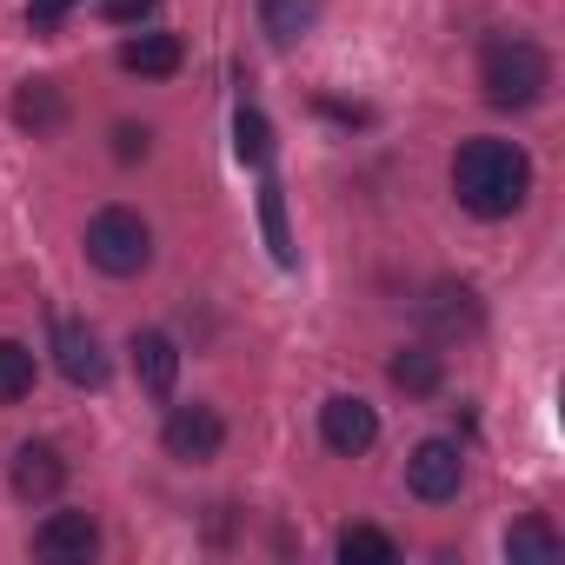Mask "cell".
<instances>
[{
  "instance_id": "obj_1",
  "label": "cell",
  "mask_w": 565,
  "mask_h": 565,
  "mask_svg": "<svg viewBox=\"0 0 565 565\" xmlns=\"http://www.w3.org/2000/svg\"><path fill=\"white\" fill-rule=\"evenodd\" d=\"M452 193H459V206L479 213V220L519 213L525 193H532V160H525V147L492 140V134L466 140V147L452 153Z\"/></svg>"
},
{
  "instance_id": "obj_2",
  "label": "cell",
  "mask_w": 565,
  "mask_h": 565,
  "mask_svg": "<svg viewBox=\"0 0 565 565\" xmlns=\"http://www.w3.org/2000/svg\"><path fill=\"white\" fill-rule=\"evenodd\" d=\"M479 87H486L492 107L525 114V107L545 100V87H552V61H545V47L525 41V34H492L486 54H479Z\"/></svg>"
},
{
  "instance_id": "obj_3",
  "label": "cell",
  "mask_w": 565,
  "mask_h": 565,
  "mask_svg": "<svg viewBox=\"0 0 565 565\" xmlns=\"http://www.w3.org/2000/svg\"><path fill=\"white\" fill-rule=\"evenodd\" d=\"M87 259L100 266V273H114V279H134V273H147L153 266V226L134 213V206H100L94 220H87Z\"/></svg>"
},
{
  "instance_id": "obj_4",
  "label": "cell",
  "mask_w": 565,
  "mask_h": 565,
  "mask_svg": "<svg viewBox=\"0 0 565 565\" xmlns=\"http://www.w3.org/2000/svg\"><path fill=\"white\" fill-rule=\"evenodd\" d=\"M406 486H413V499H426V505L459 499V486H466V452H459L452 439H419V446L406 452Z\"/></svg>"
},
{
  "instance_id": "obj_5",
  "label": "cell",
  "mask_w": 565,
  "mask_h": 565,
  "mask_svg": "<svg viewBox=\"0 0 565 565\" xmlns=\"http://www.w3.org/2000/svg\"><path fill=\"white\" fill-rule=\"evenodd\" d=\"M320 439H327V452L360 459V452H373V439H380V413H373L366 399H353V393H333V399L320 406Z\"/></svg>"
},
{
  "instance_id": "obj_6",
  "label": "cell",
  "mask_w": 565,
  "mask_h": 565,
  "mask_svg": "<svg viewBox=\"0 0 565 565\" xmlns=\"http://www.w3.org/2000/svg\"><path fill=\"white\" fill-rule=\"evenodd\" d=\"M160 439H167V452L173 459H186V466H200V459H213L220 446H226V419L213 413V406H173L167 413V426H160Z\"/></svg>"
},
{
  "instance_id": "obj_7",
  "label": "cell",
  "mask_w": 565,
  "mask_h": 565,
  "mask_svg": "<svg viewBox=\"0 0 565 565\" xmlns=\"http://www.w3.org/2000/svg\"><path fill=\"white\" fill-rule=\"evenodd\" d=\"M34 552L54 558V565H87L100 552V525L94 512H47L41 532H34Z\"/></svg>"
},
{
  "instance_id": "obj_8",
  "label": "cell",
  "mask_w": 565,
  "mask_h": 565,
  "mask_svg": "<svg viewBox=\"0 0 565 565\" xmlns=\"http://www.w3.org/2000/svg\"><path fill=\"white\" fill-rule=\"evenodd\" d=\"M8 486H14V499H28V505H41V499H54L61 486H67V459L47 446V439H28V446H14V466H8Z\"/></svg>"
},
{
  "instance_id": "obj_9",
  "label": "cell",
  "mask_w": 565,
  "mask_h": 565,
  "mask_svg": "<svg viewBox=\"0 0 565 565\" xmlns=\"http://www.w3.org/2000/svg\"><path fill=\"white\" fill-rule=\"evenodd\" d=\"M54 366H61L74 386H100V380H107L100 333H94L87 320H54Z\"/></svg>"
},
{
  "instance_id": "obj_10",
  "label": "cell",
  "mask_w": 565,
  "mask_h": 565,
  "mask_svg": "<svg viewBox=\"0 0 565 565\" xmlns=\"http://www.w3.org/2000/svg\"><path fill=\"white\" fill-rule=\"evenodd\" d=\"M134 380L153 393V399H167L173 393V380H180V347L167 340V333H134Z\"/></svg>"
},
{
  "instance_id": "obj_11",
  "label": "cell",
  "mask_w": 565,
  "mask_h": 565,
  "mask_svg": "<svg viewBox=\"0 0 565 565\" xmlns=\"http://www.w3.org/2000/svg\"><path fill=\"white\" fill-rule=\"evenodd\" d=\"M14 120H21L28 134H61V127H67V94H61V81H21Z\"/></svg>"
},
{
  "instance_id": "obj_12",
  "label": "cell",
  "mask_w": 565,
  "mask_h": 565,
  "mask_svg": "<svg viewBox=\"0 0 565 565\" xmlns=\"http://www.w3.org/2000/svg\"><path fill=\"white\" fill-rule=\"evenodd\" d=\"M426 320H433V333H472L479 327V294L472 287H459V279H439V287L426 294Z\"/></svg>"
},
{
  "instance_id": "obj_13",
  "label": "cell",
  "mask_w": 565,
  "mask_h": 565,
  "mask_svg": "<svg viewBox=\"0 0 565 565\" xmlns=\"http://www.w3.org/2000/svg\"><path fill=\"white\" fill-rule=\"evenodd\" d=\"M180 61H186V47L173 34H134L120 47V67L140 74V81H167V74H180Z\"/></svg>"
},
{
  "instance_id": "obj_14",
  "label": "cell",
  "mask_w": 565,
  "mask_h": 565,
  "mask_svg": "<svg viewBox=\"0 0 565 565\" xmlns=\"http://www.w3.org/2000/svg\"><path fill=\"white\" fill-rule=\"evenodd\" d=\"M386 373H393V386H399V393H413V399L439 393V380H446V366H439V353H433V347H399Z\"/></svg>"
},
{
  "instance_id": "obj_15",
  "label": "cell",
  "mask_w": 565,
  "mask_h": 565,
  "mask_svg": "<svg viewBox=\"0 0 565 565\" xmlns=\"http://www.w3.org/2000/svg\"><path fill=\"white\" fill-rule=\"evenodd\" d=\"M259 226H266V246L279 266H300L294 253V226H287V193H279V180H259Z\"/></svg>"
},
{
  "instance_id": "obj_16",
  "label": "cell",
  "mask_w": 565,
  "mask_h": 565,
  "mask_svg": "<svg viewBox=\"0 0 565 565\" xmlns=\"http://www.w3.org/2000/svg\"><path fill=\"white\" fill-rule=\"evenodd\" d=\"M259 21H266V34L287 47V41H300V34H313V21H320V0H259Z\"/></svg>"
},
{
  "instance_id": "obj_17",
  "label": "cell",
  "mask_w": 565,
  "mask_h": 565,
  "mask_svg": "<svg viewBox=\"0 0 565 565\" xmlns=\"http://www.w3.org/2000/svg\"><path fill=\"white\" fill-rule=\"evenodd\" d=\"M333 552H340L347 565H393V558H399V545H393L380 525H347V532L333 539Z\"/></svg>"
},
{
  "instance_id": "obj_18",
  "label": "cell",
  "mask_w": 565,
  "mask_h": 565,
  "mask_svg": "<svg viewBox=\"0 0 565 565\" xmlns=\"http://www.w3.org/2000/svg\"><path fill=\"white\" fill-rule=\"evenodd\" d=\"M233 153L266 173V160H273V127H266L259 107H239V114H233Z\"/></svg>"
},
{
  "instance_id": "obj_19",
  "label": "cell",
  "mask_w": 565,
  "mask_h": 565,
  "mask_svg": "<svg viewBox=\"0 0 565 565\" xmlns=\"http://www.w3.org/2000/svg\"><path fill=\"white\" fill-rule=\"evenodd\" d=\"M558 552H565V539H558L552 519H539V512L505 532V558H558Z\"/></svg>"
},
{
  "instance_id": "obj_20",
  "label": "cell",
  "mask_w": 565,
  "mask_h": 565,
  "mask_svg": "<svg viewBox=\"0 0 565 565\" xmlns=\"http://www.w3.org/2000/svg\"><path fill=\"white\" fill-rule=\"evenodd\" d=\"M34 393V353L21 340H0V406H21Z\"/></svg>"
},
{
  "instance_id": "obj_21",
  "label": "cell",
  "mask_w": 565,
  "mask_h": 565,
  "mask_svg": "<svg viewBox=\"0 0 565 565\" xmlns=\"http://www.w3.org/2000/svg\"><path fill=\"white\" fill-rule=\"evenodd\" d=\"M74 8H81V0H28V28H34V34H54Z\"/></svg>"
},
{
  "instance_id": "obj_22",
  "label": "cell",
  "mask_w": 565,
  "mask_h": 565,
  "mask_svg": "<svg viewBox=\"0 0 565 565\" xmlns=\"http://www.w3.org/2000/svg\"><path fill=\"white\" fill-rule=\"evenodd\" d=\"M147 140H153L147 127H134V120H120V127H114V160H120V167H134V160H147Z\"/></svg>"
},
{
  "instance_id": "obj_23",
  "label": "cell",
  "mask_w": 565,
  "mask_h": 565,
  "mask_svg": "<svg viewBox=\"0 0 565 565\" xmlns=\"http://www.w3.org/2000/svg\"><path fill=\"white\" fill-rule=\"evenodd\" d=\"M153 8H160V0H107V21L127 28V21H140V14H153Z\"/></svg>"
}]
</instances>
